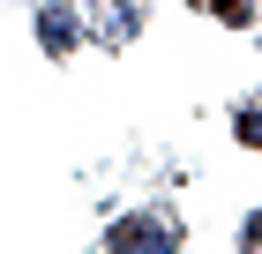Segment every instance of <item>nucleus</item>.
I'll list each match as a JSON object with an SVG mask.
<instances>
[{
    "label": "nucleus",
    "mask_w": 262,
    "mask_h": 254,
    "mask_svg": "<svg viewBox=\"0 0 262 254\" xmlns=\"http://www.w3.org/2000/svg\"><path fill=\"white\" fill-rule=\"evenodd\" d=\"M113 247H172V224H158V217H120V224H113Z\"/></svg>",
    "instance_id": "f257e3e1"
},
{
    "label": "nucleus",
    "mask_w": 262,
    "mask_h": 254,
    "mask_svg": "<svg viewBox=\"0 0 262 254\" xmlns=\"http://www.w3.org/2000/svg\"><path fill=\"white\" fill-rule=\"evenodd\" d=\"M38 38H45V53H68V45H75V22H68V8H45V15H38Z\"/></svg>",
    "instance_id": "f03ea898"
},
{
    "label": "nucleus",
    "mask_w": 262,
    "mask_h": 254,
    "mask_svg": "<svg viewBox=\"0 0 262 254\" xmlns=\"http://www.w3.org/2000/svg\"><path fill=\"white\" fill-rule=\"evenodd\" d=\"M240 142H247V150H262V105H247V112H240Z\"/></svg>",
    "instance_id": "7ed1b4c3"
},
{
    "label": "nucleus",
    "mask_w": 262,
    "mask_h": 254,
    "mask_svg": "<svg viewBox=\"0 0 262 254\" xmlns=\"http://www.w3.org/2000/svg\"><path fill=\"white\" fill-rule=\"evenodd\" d=\"M210 8H217L225 22H247V15H255V8H247V0H210Z\"/></svg>",
    "instance_id": "20e7f679"
}]
</instances>
